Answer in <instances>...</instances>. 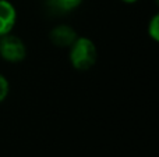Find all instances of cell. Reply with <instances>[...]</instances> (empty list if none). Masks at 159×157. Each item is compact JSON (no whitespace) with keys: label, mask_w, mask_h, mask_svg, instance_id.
Returning <instances> with one entry per match:
<instances>
[{"label":"cell","mask_w":159,"mask_h":157,"mask_svg":"<svg viewBox=\"0 0 159 157\" xmlns=\"http://www.w3.org/2000/svg\"><path fill=\"white\" fill-rule=\"evenodd\" d=\"M8 89H10V86H8L7 79H6V77H3V75L0 74V103L7 97Z\"/></svg>","instance_id":"7"},{"label":"cell","mask_w":159,"mask_h":157,"mask_svg":"<svg viewBox=\"0 0 159 157\" xmlns=\"http://www.w3.org/2000/svg\"><path fill=\"white\" fill-rule=\"evenodd\" d=\"M123 3H127V4H133V3H135V2H138V0H121Z\"/></svg>","instance_id":"8"},{"label":"cell","mask_w":159,"mask_h":157,"mask_svg":"<svg viewBox=\"0 0 159 157\" xmlns=\"http://www.w3.org/2000/svg\"><path fill=\"white\" fill-rule=\"evenodd\" d=\"M52 4L55 6L56 8L61 11H70V10H74L75 7H78L81 4L82 0H50Z\"/></svg>","instance_id":"5"},{"label":"cell","mask_w":159,"mask_h":157,"mask_svg":"<svg viewBox=\"0 0 159 157\" xmlns=\"http://www.w3.org/2000/svg\"><path fill=\"white\" fill-rule=\"evenodd\" d=\"M50 40L53 45L59 47H69L73 45V42L77 39V33L69 25H59L55 27L50 32Z\"/></svg>","instance_id":"4"},{"label":"cell","mask_w":159,"mask_h":157,"mask_svg":"<svg viewBox=\"0 0 159 157\" xmlns=\"http://www.w3.org/2000/svg\"><path fill=\"white\" fill-rule=\"evenodd\" d=\"M16 19L17 13L14 6L7 0H0V38L11 32Z\"/></svg>","instance_id":"3"},{"label":"cell","mask_w":159,"mask_h":157,"mask_svg":"<svg viewBox=\"0 0 159 157\" xmlns=\"http://www.w3.org/2000/svg\"><path fill=\"white\" fill-rule=\"evenodd\" d=\"M27 49L24 42L14 35H4L0 38V56L6 61L18 63L25 58Z\"/></svg>","instance_id":"2"},{"label":"cell","mask_w":159,"mask_h":157,"mask_svg":"<svg viewBox=\"0 0 159 157\" xmlns=\"http://www.w3.org/2000/svg\"><path fill=\"white\" fill-rule=\"evenodd\" d=\"M148 33L155 42L159 40V15L155 14L148 25Z\"/></svg>","instance_id":"6"},{"label":"cell","mask_w":159,"mask_h":157,"mask_svg":"<svg viewBox=\"0 0 159 157\" xmlns=\"http://www.w3.org/2000/svg\"><path fill=\"white\" fill-rule=\"evenodd\" d=\"M96 47L91 39L77 38L70 46V61L73 67L80 71L91 68L96 61Z\"/></svg>","instance_id":"1"}]
</instances>
